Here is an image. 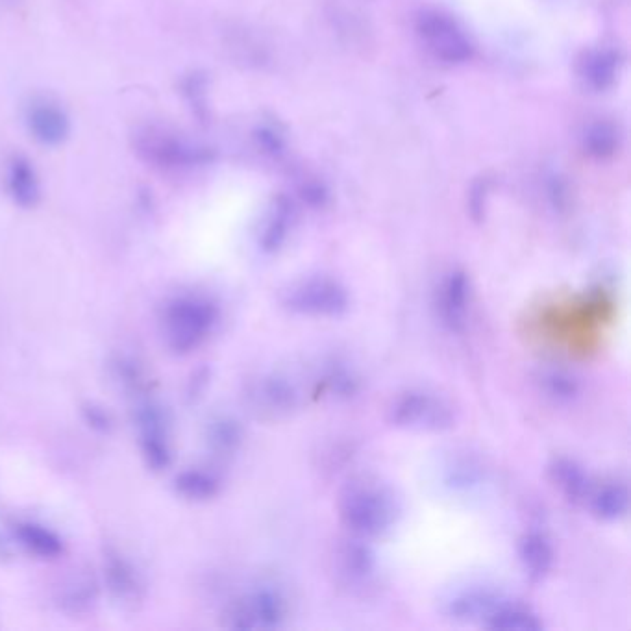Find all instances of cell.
<instances>
[{
    "mask_svg": "<svg viewBox=\"0 0 631 631\" xmlns=\"http://www.w3.org/2000/svg\"><path fill=\"white\" fill-rule=\"evenodd\" d=\"M137 428H139V445L147 459L149 467L154 471H163L171 465V437L169 424L158 406L145 404L137 411Z\"/></svg>",
    "mask_w": 631,
    "mask_h": 631,
    "instance_id": "cell-11",
    "label": "cell"
},
{
    "mask_svg": "<svg viewBox=\"0 0 631 631\" xmlns=\"http://www.w3.org/2000/svg\"><path fill=\"white\" fill-rule=\"evenodd\" d=\"M6 186L15 204L32 208L41 197V187L34 165L23 156H13L6 171Z\"/></svg>",
    "mask_w": 631,
    "mask_h": 631,
    "instance_id": "cell-17",
    "label": "cell"
},
{
    "mask_svg": "<svg viewBox=\"0 0 631 631\" xmlns=\"http://www.w3.org/2000/svg\"><path fill=\"white\" fill-rule=\"evenodd\" d=\"M471 280L465 271L446 273L435 289V315L450 334H461L467 328L471 310Z\"/></svg>",
    "mask_w": 631,
    "mask_h": 631,
    "instance_id": "cell-9",
    "label": "cell"
},
{
    "mask_svg": "<svg viewBox=\"0 0 631 631\" xmlns=\"http://www.w3.org/2000/svg\"><path fill=\"white\" fill-rule=\"evenodd\" d=\"M517 556L522 572L532 583L545 582L556 565V550L550 537L537 530H530L520 537Z\"/></svg>",
    "mask_w": 631,
    "mask_h": 631,
    "instance_id": "cell-14",
    "label": "cell"
},
{
    "mask_svg": "<svg viewBox=\"0 0 631 631\" xmlns=\"http://www.w3.org/2000/svg\"><path fill=\"white\" fill-rule=\"evenodd\" d=\"M26 124L30 134L39 143L56 147L63 143L69 132L71 123L67 113L63 112L62 106L49 99L34 100L28 110H26Z\"/></svg>",
    "mask_w": 631,
    "mask_h": 631,
    "instance_id": "cell-13",
    "label": "cell"
},
{
    "mask_svg": "<svg viewBox=\"0 0 631 631\" xmlns=\"http://www.w3.org/2000/svg\"><path fill=\"white\" fill-rule=\"evenodd\" d=\"M583 508L589 509V513L598 520L619 522L630 511L628 485L622 482L594 483Z\"/></svg>",
    "mask_w": 631,
    "mask_h": 631,
    "instance_id": "cell-16",
    "label": "cell"
},
{
    "mask_svg": "<svg viewBox=\"0 0 631 631\" xmlns=\"http://www.w3.org/2000/svg\"><path fill=\"white\" fill-rule=\"evenodd\" d=\"M137 149L145 160L160 167H186L206 160V150L156 126L145 128L137 136Z\"/></svg>",
    "mask_w": 631,
    "mask_h": 631,
    "instance_id": "cell-8",
    "label": "cell"
},
{
    "mask_svg": "<svg viewBox=\"0 0 631 631\" xmlns=\"http://www.w3.org/2000/svg\"><path fill=\"white\" fill-rule=\"evenodd\" d=\"M219 322V308L210 298L184 295L174 298L165 308L163 334L167 345L176 354L197 350L215 330Z\"/></svg>",
    "mask_w": 631,
    "mask_h": 631,
    "instance_id": "cell-2",
    "label": "cell"
},
{
    "mask_svg": "<svg viewBox=\"0 0 631 631\" xmlns=\"http://www.w3.org/2000/svg\"><path fill=\"white\" fill-rule=\"evenodd\" d=\"M289 617L287 598L274 587H260L234 602L226 620L234 630H280Z\"/></svg>",
    "mask_w": 631,
    "mask_h": 631,
    "instance_id": "cell-5",
    "label": "cell"
},
{
    "mask_svg": "<svg viewBox=\"0 0 631 631\" xmlns=\"http://www.w3.org/2000/svg\"><path fill=\"white\" fill-rule=\"evenodd\" d=\"M176 489L180 495L186 496L189 500H210L213 496L219 495L221 482L215 474L206 471L182 472L176 478Z\"/></svg>",
    "mask_w": 631,
    "mask_h": 631,
    "instance_id": "cell-25",
    "label": "cell"
},
{
    "mask_svg": "<svg viewBox=\"0 0 631 631\" xmlns=\"http://www.w3.org/2000/svg\"><path fill=\"white\" fill-rule=\"evenodd\" d=\"M548 478L574 506H585L587 496L594 487V480L589 472L578 461L565 456H557L548 463Z\"/></svg>",
    "mask_w": 631,
    "mask_h": 631,
    "instance_id": "cell-15",
    "label": "cell"
},
{
    "mask_svg": "<svg viewBox=\"0 0 631 631\" xmlns=\"http://www.w3.org/2000/svg\"><path fill=\"white\" fill-rule=\"evenodd\" d=\"M535 384L548 400L556 404H570L580 396V391H582V385L574 374L563 369H554V367L537 372Z\"/></svg>",
    "mask_w": 631,
    "mask_h": 631,
    "instance_id": "cell-19",
    "label": "cell"
},
{
    "mask_svg": "<svg viewBox=\"0 0 631 631\" xmlns=\"http://www.w3.org/2000/svg\"><path fill=\"white\" fill-rule=\"evenodd\" d=\"M248 404L265 419H284L300 406L297 384L282 372H265L247 391Z\"/></svg>",
    "mask_w": 631,
    "mask_h": 631,
    "instance_id": "cell-7",
    "label": "cell"
},
{
    "mask_svg": "<svg viewBox=\"0 0 631 631\" xmlns=\"http://www.w3.org/2000/svg\"><path fill=\"white\" fill-rule=\"evenodd\" d=\"M337 511L350 535L372 541L395 530L402 506L395 491L385 483L354 480L341 491Z\"/></svg>",
    "mask_w": 631,
    "mask_h": 631,
    "instance_id": "cell-1",
    "label": "cell"
},
{
    "mask_svg": "<svg viewBox=\"0 0 631 631\" xmlns=\"http://www.w3.org/2000/svg\"><path fill=\"white\" fill-rule=\"evenodd\" d=\"M335 563L339 574L350 585H365L371 582L378 570V556L371 541L350 535L335 550Z\"/></svg>",
    "mask_w": 631,
    "mask_h": 631,
    "instance_id": "cell-12",
    "label": "cell"
},
{
    "mask_svg": "<svg viewBox=\"0 0 631 631\" xmlns=\"http://www.w3.org/2000/svg\"><path fill=\"white\" fill-rule=\"evenodd\" d=\"M210 443L221 454H232L243 443V430L230 417H219L211 422Z\"/></svg>",
    "mask_w": 631,
    "mask_h": 631,
    "instance_id": "cell-26",
    "label": "cell"
},
{
    "mask_svg": "<svg viewBox=\"0 0 631 631\" xmlns=\"http://www.w3.org/2000/svg\"><path fill=\"white\" fill-rule=\"evenodd\" d=\"M509 598L498 589L487 585L459 587L443 600V615L456 624H480L489 615L508 602Z\"/></svg>",
    "mask_w": 631,
    "mask_h": 631,
    "instance_id": "cell-10",
    "label": "cell"
},
{
    "mask_svg": "<svg viewBox=\"0 0 631 631\" xmlns=\"http://www.w3.org/2000/svg\"><path fill=\"white\" fill-rule=\"evenodd\" d=\"M387 421L406 432L441 434L454 426L456 411L437 393L426 389H408L396 395L387 406Z\"/></svg>",
    "mask_w": 631,
    "mask_h": 631,
    "instance_id": "cell-3",
    "label": "cell"
},
{
    "mask_svg": "<svg viewBox=\"0 0 631 631\" xmlns=\"http://www.w3.org/2000/svg\"><path fill=\"white\" fill-rule=\"evenodd\" d=\"M619 58L609 50L591 52L582 63V75L594 89H606L615 82Z\"/></svg>",
    "mask_w": 631,
    "mask_h": 631,
    "instance_id": "cell-24",
    "label": "cell"
},
{
    "mask_svg": "<svg viewBox=\"0 0 631 631\" xmlns=\"http://www.w3.org/2000/svg\"><path fill=\"white\" fill-rule=\"evenodd\" d=\"M280 302L285 310L313 319H339L350 310L347 287L328 276H311L287 285Z\"/></svg>",
    "mask_w": 631,
    "mask_h": 631,
    "instance_id": "cell-4",
    "label": "cell"
},
{
    "mask_svg": "<svg viewBox=\"0 0 631 631\" xmlns=\"http://www.w3.org/2000/svg\"><path fill=\"white\" fill-rule=\"evenodd\" d=\"M619 147L617 130L607 123H596L585 134V149L596 158H607Z\"/></svg>",
    "mask_w": 631,
    "mask_h": 631,
    "instance_id": "cell-28",
    "label": "cell"
},
{
    "mask_svg": "<svg viewBox=\"0 0 631 631\" xmlns=\"http://www.w3.org/2000/svg\"><path fill=\"white\" fill-rule=\"evenodd\" d=\"M483 628L495 631H543L545 622L530 607L508 600L489 615Z\"/></svg>",
    "mask_w": 631,
    "mask_h": 631,
    "instance_id": "cell-18",
    "label": "cell"
},
{
    "mask_svg": "<svg viewBox=\"0 0 631 631\" xmlns=\"http://www.w3.org/2000/svg\"><path fill=\"white\" fill-rule=\"evenodd\" d=\"M106 578L112 593L119 600H136L139 591L136 570L119 554H108L106 557Z\"/></svg>",
    "mask_w": 631,
    "mask_h": 631,
    "instance_id": "cell-23",
    "label": "cell"
},
{
    "mask_svg": "<svg viewBox=\"0 0 631 631\" xmlns=\"http://www.w3.org/2000/svg\"><path fill=\"white\" fill-rule=\"evenodd\" d=\"M317 385L326 395L334 396V398H350L358 393L359 380L356 372L352 371L347 363L339 359H330L322 365Z\"/></svg>",
    "mask_w": 631,
    "mask_h": 631,
    "instance_id": "cell-21",
    "label": "cell"
},
{
    "mask_svg": "<svg viewBox=\"0 0 631 631\" xmlns=\"http://www.w3.org/2000/svg\"><path fill=\"white\" fill-rule=\"evenodd\" d=\"M15 537L26 550L43 559H54L63 552L62 539L49 528L36 522H19L15 524Z\"/></svg>",
    "mask_w": 631,
    "mask_h": 631,
    "instance_id": "cell-20",
    "label": "cell"
},
{
    "mask_svg": "<svg viewBox=\"0 0 631 631\" xmlns=\"http://www.w3.org/2000/svg\"><path fill=\"white\" fill-rule=\"evenodd\" d=\"M417 32L426 49L443 62H467L472 56L471 41L445 13H421L417 19Z\"/></svg>",
    "mask_w": 631,
    "mask_h": 631,
    "instance_id": "cell-6",
    "label": "cell"
},
{
    "mask_svg": "<svg viewBox=\"0 0 631 631\" xmlns=\"http://www.w3.org/2000/svg\"><path fill=\"white\" fill-rule=\"evenodd\" d=\"M480 482L482 472L472 461L458 459L446 467L445 485L454 493H469L476 485H480Z\"/></svg>",
    "mask_w": 631,
    "mask_h": 631,
    "instance_id": "cell-27",
    "label": "cell"
},
{
    "mask_svg": "<svg viewBox=\"0 0 631 631\" xmlns=\"http://www.w3.org/2000/svg\"><path fill=\"white\" fill-rule=\"evenodd\" d=\"M291 228V206L285 200L274 204L269 219L263 224L260 234V247L265 254H276L284 247Z\"/></svg>",
    "mask_w": 631,
    "mask_h": 631,
    "instance_id": "cell-22",
    "label": "cell"
}]
</instances>
